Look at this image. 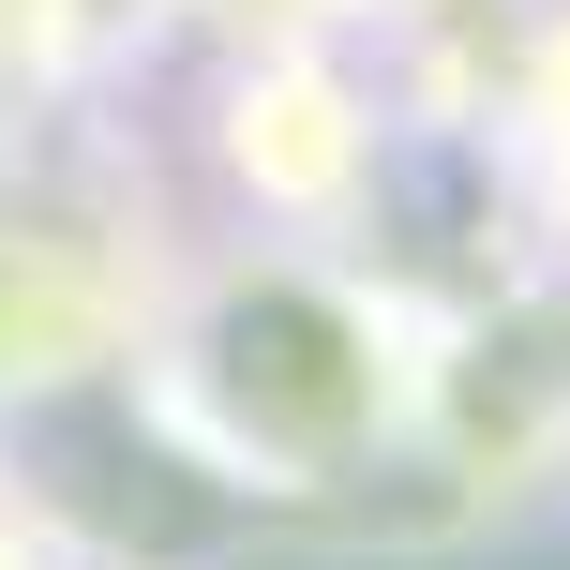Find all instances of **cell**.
I'll use <instances>...</instances> for the list:
<instances>
[{
	"instance_id": "cell-3",
	"label": "cell",
	"mask_w": 570,
	"mask_h": 570,
	"mask_svg": "<svg viewBox=\"0 0 570 570\" xmlns=\"http://www.w3.org/2000/svg\"><path fill=\"white\" fill-rule=\"evenodd\" d=\"M0 570H46V556H30V525H16V511H0Z\"/></svg>"
},
{
	"instance_id": "cell-2",
	"label": "cell",
	"mask_w": 570,
	"mask_h": 570,
	"mask_svg": "<svg viewBox=\"0 0 570 570\" xmlns=\"http://www.w3.org/2000/svg\"><path fill=\"white\" fill-rule=\"evenodd\" d=\"M210 166L240 196V240H331L345 256L375 210V166H391V106L331 30H271L210 90Z\"/></svg>"
},
{
	"instance_id": "cell-1",
	"label": "cell",
	"mask_w": 570,
	"mask_h": 570,
	"mask_svg": "<svg viewBox=\"0 0 570 570\" xmlns=\"http://www.w3.org/2000/svg\"><path fill=\"white\" fill-rule=\"evenodd\" d=\"M150 391H166L180 451L210 481H256V495H345L405 451L435 361L405 345L391 285L331 240H226L180 285H150V331H136Z\"/></svg>"
}]
</instances>
